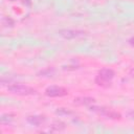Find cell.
<instances>
[{"instance_id":"1","label":"cell","mask_w":134,"mask_h":134,"mask_svg":"<svg viewBox=\"0 0 134 134\" xmlns=\"http://www.w3.org/2000/svg\"><path fill=\"white\" fill-rule=\"evenodd\" d=\"M7 90L10 93L18 94V95H31V94H37V90L36 89H34V88H31L29 86L23 85V84H12V85H8Z\"/></svg>"},{"instance_id":"2","label":"cell","mask_w":134,"mask_h":134,"mask_svg":"<svg viewBox=\"0 0 134 134\" xmlns=\"http://www.w3.org/2000/svg\"><path fill=\"white\" fill-rule=\"evenodd\" d=\"M91 111L97 113V114H100L103 116H106L108 118H111V119H119L120 118V114L110 108H106V107H97V106H93V107H90L89 108Z\"/></svg>"},{"instance_id":"3","label":"cell","mask_w":134,"mask_h":134,"mask_svg":"<svg viewBox=\"0 0 134 134\" xmlns=\"http://www.w3.org/2000/svg\"><path fill=\"white\" fill-rule=\"evenodd\" d=\"M59 35L63 37L64 39H80V38H85L87 36V32L84 30L80 29H61L59 30Z\"/></svg>"},{"instance_id":"4","label":"cell","mask_w":134,"mask_h":134,"mask_svg":"<svg viewBox=\"0 0 134 134\" xmlns=\"http://www.w3.org/2000/svg\"><path fill=\"white\" fill-rule=\"evenodd\" d=\"M45 94L49 97H61V96L67 95L68 91L64 87L52 85V86H49L45 89Z\"/></svg>"},{"instance_id":"5","label":"cell","mask_w":134,"mask_h":134,"mask_svg":"<svg viewBox=\"0 0 134 134\" xmlns=\"http://www.w3.org/2000/svg\"><path fill=\"white\" fill-rule=\"evenodd\" d=\"M98 75H99L100 77L105 79V80L111 81V80L114 77L115 72H114V70H112V69H110V68H103V69H100V70L98 71Z\"/></svg>"},{"instance_id":"6","label":"cell","mask_w":134,"mask_h":134,"mask_svg":"<svg viewBox=\"0 0 134 134\" xmlns=\"http://www.w3.org/2000/svg\"><path fill=\"white\" fill-rule=\"evenodd\" d=\"M26 120H27L30 125H32V126H40L41 124L44 122L45 117L42 116V115H30V116H28V117L26 118Z\"/></svg>"},{"instance_id":"7","label":"cell","mask_w":134,"mask_h":134,"mask_svg":"<svg viewBox=\"0 0 134 134\" xmlns=\"http://www.w3.org/2000/svg\"><path fill=\"white\" fill-rule=\"evenodd\" d=\"M95 99L92 98V97H87V96H80V97H76L74 98V104L76 105H80V106H87V105H90L92 103H94Z\"/></svg>"},{"instance_id":"8","label":"cell","mask_w":134,"mask_h":134,"mask_svg":"<svg viewBox=\"0 0 134 134\" xmlns=\"http://www.w3.org/2000/svg\"><path fill=\"white\" fill-rule=\"evenodd\" d=\"M95 83H96L98 86H100V87H105V88H107V87L111 86V81L105 80V79L100 77L99 75H97V76L95 77Z\"/></svg>"},{"instance_id":"9","label":"cell","mask_w":134,"mask_h":134,"mask_svg":"<svg viewBox=\"0 0 134 134\" xmlns=\"http://www.w3.org/2000/svg\"><path fill=\"white\" fill-rule=\"evenodd\" d=\"M13 119H14V115L13 114H8V113L2 114V116H1V124H8Z\"/></svg>"},{"instance_id":"10","label":"cell","mask_w":134,"mask_h":134,"mask_svg":"<svg viewBox=\"0 0 134 134\" xmlns=\"http://www.w3.org/2000/svg\"><path fill=\"white\" fill-rule=\"evenodd\" d=\"M64 128H65V126H64L63 122H57V124L52 125V129L54 131H60V130H63Z\"/></svg>"},{"instance_id":"11","label":"cell","mask_w":134,"mask_h":134,"mask_svg":"<svg viewBox=\"0 0 134 134\" xmlns=\"http://www.w3.org/2000/svg\"><path fill=\"white\" fill-rule=\"evenodd\" d=\"M54 72V69L53 68H47L46 70H43V71H41L39 74H43L44 76L45 75H50L51 73H53Z\"/></svg>"},{"instance_id":"12","label":"cell","mask_w":134,"mask_h":134,"mask_svg":"<svg viewBox=\"0 0 134 134\" xmlns=\"http://www.w3.org/2000/svg\"><path fill=\"white\" fill-rule=\"evenodd\" d=\"M57 114H59V115H67V114H71V112L66 110V109H64V108H60L59 110H57Z\"/></svg>"},{"instance_id":"13","label":"cell","mask_w":134,"mask_h":134,"mask_svg":"<svg viewBox=\"0 0 134 134\" xmlns=\"http://www.w3.org/2000/svg\"><path fill=\"white\" fill-rule=\"evenodd\" d=\"M3 24H4L5 26H13L14 21H13L10 18H4V19H3Z\"/></svg>"},{"instance_id":"14","label":"cell","mask_w":134,"mask_h":134,"mask_svg":"<svg viewBox=\"0 0 134 134\" xmlns=\"http://www.w3.org/2000/svg\"><path fill=\"white\" fill-rule=\"evenodd\" d=\"M128 115H129V117H131L132 119H134V111H130L128 113Z\"/></svg>"},{"instance_id":"15","label":"cell","mask_w":134,"mask_h":134,"mask_svg":"<svg viewBox=\"0 0 134 134\" xmlns=\"http://www.w3.org/2000/svg\"><path fill=\"white\" fill-rule=\"evenodd\" d=\"M129 43H130V45H132V46L134 47V37H132V38L129 40Z\"/></svg>"},{"instance_id":"16","label":"cell","mask_w":134,"mask_h":134,"mask_svg":"<svg viewBox=\"0 0 134 134\" xmlns=\"http://www.w3.org/2000/svg\"><path fill=\"white\" fill-rule=\"evenodd\" d=\"M130 74H131V76L134 77V68H132V69L130 70Z\"/></svg>"},{"instance_id":"17","label":"cell","mask_w":134,"mask_h":134,"mask_svg":"<svg viewBox=\"0 0 134 134\" xmlns=\"http://www.w3.org/2000/svg\"><path fill=\"white\" fill-rule=\"evenodd\" d=\"M10 1H15V0H10Z\"/></svg>"}]
</instances>
